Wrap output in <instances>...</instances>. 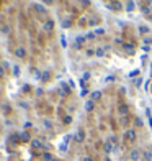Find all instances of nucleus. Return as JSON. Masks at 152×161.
<instances>
[{"mask_svg":"<svg viewBox=\"0 0 152 161\" xmlns=\"http://www.w3.org/2000/svg\"><path fill=\"white\" fill-rule=\"evenodd\" d=\"M124 140L128 143H134V140H136V132H134V130H128V132L124 133Z\"/></svg>","mask_w":152,"mask_h":161,"instance_id":"1","label":"nucleus"},{"mask_svg":"<svg viewBox=\"0 0 152 161\" xmlns=\"http://www.w3.org/2000/svg\"><path fill=\"white\" fill-rule=\"evenodd\" d=\"M129 122H131V118H129L128 115H121V118H119V123H121L123 127H128V125H129Z\"/></svg>","mask_w":152,"mask_h":161,"instance_id":"2","label":"nucleus"},{"mask_svg":"<svg viewBox=\"0 0 152 161\" xmlns=\"http://www.w3.org/2000/svg\"><path fill=\"white\" fill-rule=\"evenodd\" d=\"M118 110H119V114L121 115H128V110H129V109H128V105H119V107H118Z\"/></svg>","mask_w":152,"mask_h":161,"instance_id":"3","label":"nucleus"},{"mask_svg":"<svg viewBox=\"0 0 152 161\" xmlns=\"http://www.w3.org/2000/svg\"><path fill=\"white\" fill-rule=\"evenodd\" d=\"M100 97H101V92H93V94H92V99H93V100H98Z\"/></svg>","mask_w":152,"mask_h":161,"instance_id":"4","label":"nucleus"},{"mask_svg":"<svg viewBox=\"0 0 152 161\" xmlns=\"http://www.w3.org/2000/svg\"><path fill=\"white\" fill-rule=\"evenodd\" d=\"M111 150H113V148H111V143H110V142H106V143H105V151H106V153H110Z\"/></svg>","mask_w":152,"mask_h":161,"instance_id":"5","label":"nucleus"},{"mask_svg":"<svg viewBox=\"0 0 152 161\" xmlns=\"http://www.w3.org/2000/svg\"><path fill=\"white\" fill-rule=\"evenodd\" d=\"M144 158L149 160V161H152V153L151 151H144Z\"/></svg>","mask_w":152,"mask_h":161,"instance_id":"6","label":"nucleus"},{"mask_svg":"<svg viewBox=\"0 0 152 161\" xmlns=\"http://www.w3.org/2000/svg\"><path fill=\"white\" fill-rule=\"evenodd\" d=\"M139 158V153L137 151H131V160H137Z\"/></svg>","mask_w":152,"mask_h":161,"instance_id":"7","label":"nucleus"},{"mask_svg":"<svg viewBox=\"0 0 152 161\" xmlns=\"http://www.w3.org/2000/svg\"><path fill=\"white\" fill-rule=\"evenodd\" d=\"M139 31H141V33H147L149 28H147V26H139Z\"/></svg>","mask_w":152,"mask_h":161,"instance_id":"8","label":"nucleus"},{"mask_svg":"<svg viewBox=\"0 0 152 161\" xmlns=\"http://www.w3.org/2000/svg\"><path fill=\"white\" fill-rule=\"evenodd\" d=\"M93 109V102H87V110H92Z\"/></svg>","mask_w":152,"mask_h":161,"instance_id":"9","label":"nucleus"},{"mask_svg":"<svg viewBox=\"0 0 152 161\" xmlns=\"http://www.w3.org/2000/svg\"><path fill=\"white\" fill-rule=\"evenodd\" d=\"M134 8V3H133V2H129V3H128V10H133Z\"/></svg>","mask_w":152,"mask_h":161,"instance_id":"10","label":"nucleus"},{"mask_svg":"<svg viewBox=\"0 0 152 161\" xmlns=\"http://www.w3.org/2000/svg\"><path fill=\"white\" fill-rule=\"evenodd\" d=\"M97 56H103V49H97Z\"/></svg>","mask_w":152,"mask_h":161,"instance_id":"11","label":"nucleus"},{"mask_svg":"<svg viewBox=\"0 0 152 161\" xmlns=\"http://www.w3.org/2000/svg\"><path fill=\"white\" fill-rule=\"evenodd\" d=\"M95 33H97V35H103V33H105V31H103V30L100 28V30H97V31H95Z\"/></svg>","mask_w":152,"mask_h":161,"instance_id":"12","label":"nucleus"},{"mask_svg":"<svg viewBox=\"0 0 152 161\" xmlns=\"http://www.w3.org/2000/svg\"><path fill=\"white\" fill-rule=\"evenodd\" d=\"M83 161H92V160H90V158H85V160H83Z\"/></svg>","mask_w":152,"mask_h":161,"instance_id":"13","label":"nucleus"}]
</instances>
